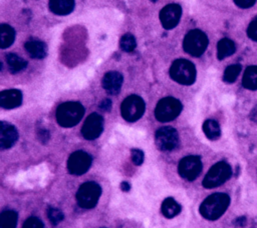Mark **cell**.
I'll return each mask as SVG.
<instances>
[{
  "label": "cell",
  "mask_w": 257,
  "mask_h": 228,
  "mask_svg": "<svg viewBox=\"0 0 257 228\" xmlns=\"http://www.w3.org/2000/svg\"><path fill=\"white\" fill-rule=\"evenodd\" d=\"M84 114L83 106L78 102H65L56 110V120L62 127L69 128L76 125Z\"/></svg>",
  "instance_id": "obj_2"
},
{
  "label": "cell",
  "mask_w": 257,
  "mask_h": 228,
  "mask_svg": "<svg viewBox=\"0 0 257 228\" xmlns=\"http://www.w3.org/2000/svg\"><path fill=\"white\" fill-rule=\"evenodd\" d=\"M49 8L56 15H67L74 8V0H49Z\"/></svg>",
  "instance_id": "obj_18"
},
{
  "label": "cell",
  "mask_w": 257,
  "mask_h": 228,
  "mask_svg": "<svg viewBox=\"0 0 257 228\" xmlns=\"http://www.w3.org/2000/svg\"><path fill=\"white\" fill-rule=\"evenodd\" d=\"M17 139V129L8 122H0V149H8L12 147Z\"/></svg>",
  "instance_id": "obj_14"
},
{
  "label": "cell",
  "mask_w": 257,
  "mask_h": 228,
  "mask_svg": "<svg viewBox=\"0 0 257 228\" xmlns=\"http://www.w3.org/2000/svg\"><path fill=\"white\" fill-rule=\"evenodd\" d=\"M170 75L173 80L180 84L191 85L196 79V68L192 62L186 59H178L172 64Z\"/></svg>",
  "instance_id": "obj_3"
},
{
  "label": "cell",
  "mask_w": 257,
  "mask_h": 228,
  "mask_svg": "<svg viewBox=\"0 0 257 228\" xmlns=\"http://www.w3.org/2000/svg\"><path fill=\"white\" fill-rule=\"evenodd\" d=\"M230 204V198L224 193H215L207 197L200 206L201 215L208 220H216L221 217Z\"/></svg>",
  "instance_id": "obj_1"
},
{
  "label": "cell",
  "mask_w": 257,
  "mask_h": 228,
  "mask_svg": "<svg viewBox=\"0 0 257 228\" xmlns=\"http://www.w3.org/2000/svg\"><path fill=\"white\" fill-rule=\"evenodd\" d=\"M235 43L228 39V38H223L221 39L218 44H217V57L219 60L225 59L229 56H231L235 52Z\"/></svg>",
  "instance_id": "obj_19"
},
{
  "label": "cell",
  "mask_w": 257,
  "mask_h": 228,
  "mask_svg": "<svg viewBox=\"0 0 257 228\" xmlns=\"http://www.w3.org/2000/svg\"><path fill=\"white\" fill-rule=\"evenodd\" d=\"M120 188H121L122 191H128L130 188H131V186H130V184H128L127 182H122V183L120 184Z\"/></svg>",
  "instance_id": "obj_37"
},
{
  "label": "cell",
  "mask_w": 257,
  "mask_h": 228,
  "mask_svg": "<svg viewBox=\"0 0 257 228\" xmlns=\"http://www.w3.org/2000/svg\"><path fill=\"white\" fill-rule=\"evenodd\" d=\"M240 72H241V65H239V64L230 65L224 71L223 80L227 83H233L239 76Z\"/></svg>",
  "instance_id": "obj_26"
},
{
  "label": "cell",
  "mask_w": 257,
  "mask_h": 228,
  "mask_svg": "<svg viewBox=\"0 0 257 228\" xmlns=\"http://www.w3.org/2000/svg\"><path fill=\"white\" fill-rule=\"evenodd\" d=\"M25 49L30 57L35 59H42L46 56L47 53V47L45 43L36 39L28 40L25 43Z\"/></svg>",
  "instance_id": "obj_17"
},
{
  "label": "cell",
  "mask_w": 257,
  "mask_h": 228,
  "mask_svg": "<svg viewBox=\"0 0 257 228\" xmlns=\"http://www.w3.org/2000/svg\"><path fill=\"white\" fill-rule=\"evenodd\" d=\"M22 228H44L43 222L37 217H29L23 223Z\"/></svg>",
  "instance_id": "obj_29"
},
{
  "label": "cell",
  "mask_w": 257,
  "mask_h": 228,
  "mask_svg": "<svg viewBox=\"0 0 257 228\" xmlns=\"http://www.w3.org/2000/svg\"><path fill=\"white\" fill-rule=\"evenodd\" d=\"M151 1H153V2H156V1H157V0H151Z\"/></svg>",
  "instance_id": "obj_39"
},
{
  "label": "cell",
  "mask_w": 257,
  "mask_h": 228,
  "mask_svg": "<svg viewBox=\"0 0 257 228\" xmlns=\"http://www.w3.org/2000/svg\"><path fill=\"white\" fill-rule=\"evenodd\" d=\"M15 39V31L8 24H0V48H8Z\"/></svg>",
  "instance_id": "obj_20"
},
{
  "label": "cell",
  "mask_w": 257,
  "mask_h": 228,
  "mask_svg": "<svg viewBox=\"0 0 257 228\" xmlns=\"http://www.w3.org/2000/svg\"><path fill=\"white\" fill-rule=\"evenodd\" d=\"M182 8L178 4H169L160 12V21L165 29H173L181 19Z\"/></svg>",
  "instance_id": "obj_13"
},
{
  "label": "cell",
  "mask_w": 257,
  "mask_h": 228,
  "mask_svg": "<svg viewBox=\"0 0 257 228\" xmlns=\"http://www.w3.org/2000/svg\"><path fill=\"white\" fill-rule=\"evenodd\" d=\"M37 134H38V138H39V140H40L41 142H43V143H45V142L49 139V133H48V131H47V130H45V129H41V130H39Z\"/></svg>",
  "instance_id": "obj_33"
},
{
  "label": "cell",
  "mask_w": 257,
  "mask_h": 228,
  "mask_svg": "<svg viewBox=\"0 0 257 228\" xmlns=\"http://www.w3.org/2000/svg\"><path fill=\"white\" fill-rule=\"evenodd\" d=\"M131 156L135 165H141L144 162V152L140 149H133L131 151Z\"/></svg>",
  "instance_id": "obj_31"
},
{
  "label": "cell",
  "mask_w": 257,
  "mask_h": 228,
  "mask_svg": "<svg viewBox=\"0 0 257 228\" xmlns=\"http://www.w3.org/2000/svg\"><path fill=\"white\" fill-rule=\"evenodd\" d=\"M1 68H2V63L0 62V70H1Z\"/></svg>",
  "instance_id": "obj_38"
},
{
  "label": "cell",
  "mask_w": 257,
  "mask_h": 228,
  "mask_svg": "<svg viewBox=\"0 0 257 228\" xmlns=\"http://www.w3.org/2000/svg\"><path fill=\"white\" fill-rule=\"evenodd\" d=\"M22 93L17 89H9L0 92V107L13 109L21 105Z\"/></svg>",
  "instance_id": "obj_15"
},
{
  "label": "cell",
  "mask_w": 257,
  "mask_h": 228,
  "mask_svg": "<svg viewBox=\"0 0 257 228\" xmlns=\"http://www.w3.org/2000/svg\"><path fill=\"white\" fill-rule=\"evenodd\" d=\"M181 212L180 204L172 197H168L163 201L162 213L167 218H173Z\"/></svg>",
  "instance_id": "obj_21"
},
{
  "label": "cell",
  "mask_w": 257,
  "mask_h": 228,
  "mask_svg": "<svg viewBox=\"0 0 257 228\" xmlns=\"http://www.w3.org/2000/svg\"><path fill=\"white\" fill-rule=\"evenodd\" d=\"M232 174L230 165L226 162H218L211 167L203 180L205 188H215L225 183Z\"/></svg>",
  "instance_id": "obj_7"
},
{
  "label": "cell",
  "mask_w": 257,
  "mask_h": 228,
  "mask_svg": "<svg viewBox=\"0 0 257 228\" xmlns=\"http://www.w3.org/2000/svg\"><path fill=\"white\" fill-rule=\"evenodd\" d=\"M119 46H120L121 50H123L124 52H132L133 50H135V48L137 46L135 37L132 34L123 35L120 39Z\"/></svg>",
  "instance_id": "obj_27"
},
{
  "label": "cell",
  "mask_w": 257,
  "mask_h": 228,
  "mask_svg": "<svg viewBox=\"0 0 257 228\" xmlns=\"http://www.w3.org/2000/svg\"><path fill=\"white\" fill-rule=\"evenodd\" d=\"M101 188L100 186L92 181H88L83 183L77 193H76V200L78 205L83 209H91L93 208L100 197Z\"/></svg>",
  "instance_id": "obj_4"
},
{
  "label": "cell",
  "mask_w": 257,
  "mask_h": 228,
  "mask_svg": "<svg viewBox=\"0 0 257 228\" xmlns=\"http://www.w3.org/2000/svg\"><path fill=\"white\" fill-rule=\"evenodd\" d=\"M47 216L52 225H57L63 220V213L54 207H49L47 210Z\"/></svg>",
  "instance_id": "obj_28"
},
{
  "label": "cell",
  "mask_w": 257,
  "mask_h": 228,
  "mask_svg": "<svg viewBox=\"0 0 257 228\" xmlns=\"http://www.w3.org/2000/svg\"><path fill=\"white\" fill-rule=\"evenodd\" d=\"M179 174L182 178L193 181L202 171V161L199 156H187L184 157L178 166Z\"/></svg>",
  "instance_id": "obj_10"
},
{
  "label": "cell",
  "mask_w": 257,
  "mask_h": 228,
  "mask_svg": "<svg viewBox=\"0 0 257 228\" xmlns=\"http://www.w3.org/2000/svg\"><path fill=\"white\" fill-rule=\"evenodd\" d=\"M102 129H103L102 117L97 113H92L85 119L81 129V133L85 139L94 140L101 134Z\"/></svg>",
  "instance_id": "obj_12"
},
{
  "label": "cell",
  "mask_w": 257,
  "mask_h": 228,
  "mask_svg": "<svg viewBox=\"0 0 257 228\" xmlns=\"http://www.w3.org/2000/svg\"><path fill=\"white\" fill-rule=\"evenodd\" d=\"M242 84L246 89L256 90L257 89V66H249L243 75Z\"/></svg>",
  "instance_id": "obj_22"
},
{
  "label": "cell",
  "mask_w": 257,
  "mask_h": 228,
  "mask_svg": "<svg viewBox=\"0 0 257 228\" xmlns=\"http://www.w3.org/2000/svg\"><path fill=\"white\" fill-rule=\"evenodd\" d=\"M246 218L245 217H239V218H237L236 220H235V222H234V224L237 226V227H243V226H245L246 225Z\"/></svg>",
  "instance_id": "obj_35"
},
{
  "label": "cell",
  "mask_w": 257,
  "mask_h": 228,
  "mask_svg": "<svg viewBox=\"0 0 257 228\" xmlns=\"http://www.w3.org/2000/svg\"><path fill=\"white\" fill-rule=\"evenodd\" d=\"M122 85V75L116 71L107 72L102 78V87L111 95L117 94Z\"/></svg>",
  "instance_id": "obj_16"
},
{
  "label": "cell",
  "mask_w": 257,
  "mask_h": 228,
  "mask_svg": "<svg viewBox=\"0 0 257 228\" xmlns=\"http://www.w3.org/2000/svg\"><path fill=\"white\" fill-rule=\"evenodd\" d=\"M182 111L181 102L173 97H166L159 101L155 109V116L160 122H169L179 116Z\"/></svg>",
  "instance_id": "obj_5"
},
{
  "label": "cell",
  "mask_w": 257,
  "mask_h": 228,
  "mask_svg": "<svg viewBox=\"0 0 257 228\" xmlns=\"http://www.w3.org/2000/svg\"><path fill=\"white\" fill-rule=\"evenodd\" d=\"M208 46L207 35L198 29L189 31L183 41V47L185 52L192 56L202 55Z\"/></svg>",
  "instance_id": "obj_6"
},
{
  "label": "cell",
  "mask_w": 257,
  "mask_h": 228,
  "mask_svg": "<svg viewBox=\"0 0 257 228\" xmlns=\"http://www.w3.org/2000/svg\"><path fill=\"white\" fill-rule=\"evenodd\" d=\"M255 2L256 0H234V3L240 8H250Z\"/></svg>",
  "instance_id": "obj_32"
},
{
  "label": "cell",
  "mask_w": 257,
  "mask_h": 228,
  "mask_svg": "<svg viewBox=\"0 0 257 228\" xmlns=\"http://www.w3.org/2000/svg\"><path fill=\"white\" fill-rule=\"evenodd\" d=\"M250 119L257 124V106L254 107L250 113Z\"/></svg>",
  "instance_id": "obj_36"
},
{
  "label": "cell",
  "mask_w": 257,
  "mask_h": 228,
  "mask_svg": "<svg viewBox=\"0 0 257 228\" xmlns=\"http://www.w3.org/2000/svg\"><path fill=\"white\" fill-rule=\"evenodd\" d=\"M247 35L251 40L257 41V17L249 24L247 28Z\"/></svg>",
  "instance_id": "obj_30"
},
{
  "label": "cell",
  "mask_w": 257,
  "mask_h": 228,
  "mask_svg": "<svg viewBox=\"0 0 257 228\" xmlns=\"http://www.w3.org/2000/svg\"><path fill=\"white\" fill-rule=\"evenodd\" d=\"M156 145L162 151H171L178 146L179 135L173 127H162L156 132Z\"/></svg>",
  "instance_id": "obj_9"
},
{
  "label": "cell",
  "mask_w": 257,
  "mask_h": 228,
  "mask_svg": "<svg viewBox=\"0 0 257 228\" xmlns=\"http://www.w3.org/2000/svg\"><path fill=\"white\" fill-rule=\"evenodd\" d=\"M6 60H7L8 67L12 73H17V72L22 71L27 65V62L23 58L19 57L18 55L14 54V53L8 54Z\"/></svg>",
  "instance_id": "obj_25"
},
{
  "label": "cell",
  "mask_w": 257,
  "mask_h": 228,
  "mask_svg": "<svg viewBox=\"0 0 257 228\" xmlns=\"http://www.w3.org/2000/svg\"><path fill=\"white\" fill-rule=\"evenodd\" d=\"M145 108V102L140 96L131 95L126 97L121 103V116L128 122H135L143 116Z\"/></svg>",
  "instance_id": "obj_8"
},
{
  "label": "cell",
  "mask_w": 257,
  "mask_h": 228,
  "mask_svg": "<svg viewBox=\"0 0 257 228\" xmlns=\"http://www.w3.org/2000/svg\"><path fill=\"white\" fill-rule=\"evenodd\" d=\"M18 215L13 210H6L0 214V228H16Z\"/></svg>",
  "instance_id": "obj_24"
},
{
  "label": "cell",
  "mask_w": 257,
  "mask_h": 228,
  "mask_svg": "<svg viewBox=\"0 0 257 228\" xmlns=\"http://www.w3.org/2000/svg\"><path fill=\"white\" fill-rule=\"evenodd\" d=\"M203 131L210 140H217L221 135V129L217 121L208 119L203 124Z\"/></svg>",
  "instance_id": "obj_23"
},
{
  "label": "cell",
  "mask_w": 257,
  "mask_h": 228,
  "mask_svg": "<svg viewBox=\"0 0 257 228\" xmlns=\"http://www.w3.org/2000/svg\"><path fill=\"white\" fill-rule=\"evenodd\" d=\"M91 161V156L88 153L75 151L67 160V170L72 175H82L89 169Z\"/></svg>",
  "instance_id": "obj_11"
},
{
  "label": "cell",
  "mask_w": 257,
  "mask_h": 228,
  "mask_svg": "<svg viewBox=\"0 0 257 228\" xmlns=\"http://www.w3.org/2000/svg\"><path fill=\"white\" fill-rule=\"evenodd\" d=\"M99 108L103 111H109L111 108V101L109 99H103L99 103Z\"/></svg>",
  "instance_id": "obj_34"
}]
</instances>
